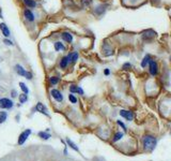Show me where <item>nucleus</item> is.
I'll return each mask as SVG.
<instances>
[{"label": "nucleus", "instance_id": "f257e3e1", "mask_svg": "<svg viewBox=\"0 0 171 161\" xmlns=\"http://www.w3.org/2000/svg\"><path fill=\"white\" fill-rule=\"evenodd\" d=\"M143 146H144L145 149H148V150H152V149L155 148L157 144V141L154 136H151V135H145L143 136Z\"/></svg>", "mask_w": 171, "mask_h": 161}, {"label": "nucleus", "instance_id": "f03ea898", "mask_svg": "<svg viewBox=\"0 0 171 161\" xmlns=\"http://www.w3.org/2000/svg\"><path fill=\"white\" fill-rule=\"evenodd\" d=\"M142 39L144 41H150L152 39H154L156 37V32L154 30H151V29H148V30H144L142 32Z\"/></svg>", "mask_w": 171, "mask_h": 161}, {"label": "nucleus", "instance_id": "7ed1b4c3", "mask_svg": "<svg viewBox=\"0 0 171 161\" xmlns=\"http://www.w3.org/2000/svg\"><path fill=\"white\" fill-rule=\"evenodd\" d=\"M149 73L153 76L157 75V73H158V64L155 60H151L150 64H149Z\"/></svg>", "mask_w": 171, "mask_h": 161}, {"label": "nucleus", "instance_id": "20e7f679", "mask_svg": "<svg viewBox=\"0 0 171 161\" xmlns=\"http://www.w3.org/2000/svg\"><path fill=\"white\" fill-rule=\"evenodd\" d=\"M12 107H13L12 100L8 99V98L0 99V109H11Z\"/></svg>", "mask_w": 171, "mask_h": 161}, {"label": "nucleus", "instance_id": "39448f33", "mask_svg": "<svg viewBox=\"0 0 171 161\" xmlns=\"http://www.w3.org/2000/svg\"><path fill=\"white\" fill-rule=\"evenodd\" d=\"M31 134V130L30 129H27V130H25L24 132L21 133V135H19L18 137V144L19 145H23L24 143L26 142V140L28 139V136Z\"/></svg>", "mask_w": 171, "mask_h": 161}, {"label": "nucleus", "instance_id": "423d86ee", "mask_svg": "<svg viewBox=\"0 0 171 161\" xmlns=\"http://www.w3.org/2000/svg\"><path fill=\"white\" fill-rule=\"evenodd\" d=\"M50 94H52V97L54 98L55 100H57L58 102L63 101V96H62V94H61L58 89H52V91H50Z\"/></svg>", "mask_w": 171, "mask_h": 161}, {"label": "nucleus", "instance_id": "0eeeda50", "mask_svg": "<svg viewBox=\"0 0 171 161\" xmlns=\"http://www.w3.org/2000/svg\"><path fill=\"white\" fill-rule=\"evenodd\" d=\"M120 115H121L123 118H125L126 120H129V121H131V119H133V117H134L133 112L126 111V110H121V111H120Z\"/></svg>", "mask_w": 171, "mask_h": 161}, {"label": "nucleus", "instance_id": "6e6552de", "mask_svg": "<svg viewBox=\"0 0 171 161\" xmlns=\"http://www.w3.org/2000/svg\"><path fill=\"white\" fill-rule=\"evenodd\" d=\"M151 60H152V56H151L150 54H147L144 57L142 58V60H141V68H145V67H148L149 64H150Z\"/></svg>", "mask_w": 171, "mask_h": 161}, {"label": "nucleus", "instance_id": "1a4fd4ad", "mask_svg": "<svg viewBox=\"0 0 171 161\" xmlns=\"http://www.w3.org/2000/svg\"><path fill=\"white\" fill-rule=\"evenodd\" d=\"M24 17H25L28 21H34V14H33V13L31 12V10H29V9L24 10Z\"/></svg>", "mask_w": 171, "mask_h": 161}, {"label": "nucleus", "instance_id": "9d476101", "mask_svg": "<svg viewBox=\"0 0 171 161\" xmlns=\"http://www.w3.org/2000/svg\"><path fill=\"white\" fill-rule=\"evenodd\" d=\"M70 91H71V94H79V95H84V94L82 88H80L79 86H76V85H71Z\"/></svg>", "mask_w": 171, "mask_h": 161}, {"label": "nucleus", "instance_id": "9b49d317", "mask_svg": "<svg viewBox=\"0 0 171 161\" xmlns=\"http://www.w3.org/2000/svg\"><path fill=\"white\" fill-rule=\"evenodd\" d=\"M0 30H1V32H2V34L5 38L10 37V29L5 23H1V24H0Z\"/></svg>", "mask_w": 171, "mask_h": 161}, {"label": "nucleus", "instance_id": "f8f14e48", "mask_svg": "<svg viewBox=\"0 0 171 161\" xmlns=\"http://www.w3.org/2000/svg\"><path fill=\"white\" fill-rule=\"evenodd\" d=\"M68 64H70V59H68V56H64V57H62V58H61L59 66H60L61 69H65L66 67L68 66Z\"/></svg>", "mask_w": 171, "mask_h": 161}, {"label": "nucleus", "instance_id": "ddd939ff", "mask_svg": "<svg viewBox=\"0 0 171 161\" xmlns=\"http://www.w3.org/2000/svg\"><path fill=\"white\" fill-rule=\"evenodd\" d=\"M15 72L21 76H25L27 73V71L23 68V66H21V64H16V66H15Z\"/></svg>", "mask_w": 171, "mask_h": 161}, {"label": "nucleus", "instance_id": "4468645a", "mask_svg": "<svg viewBox=\"0 0 171 161\" xmlns=\"http://www.w3.org/2000/svg\"><path fill=\"white\" fill-rule=\"evenodd\" d=\"M61 38H62V40L65 41V42H68V43L73 42V36L70 32H63L62 34H61Z\"/></svg>", "mask_w": 171, "mask_h": 161}, {"label": "nucleus", "instance_id": "2eb2a0df", "mask_svg": "<svg viewBox=\"0 0 171 161\" xmlns=\"http://www.w3.org/2000/svg\"><path fill=\"white\" fill-rule=\"evenodd\" d=\"M35 110H36L38 112H40V113H42V114H47L46 107H45V105L43 104V103H41V102H39L38 104L35 105Z\"/></svg>", "mask_w": 171, "mask_h": 161}, {"label": "nucleus", "instance_id": "dca6fc26", "mask_svg": "<svg viewBox=\"0 0 171 161\" xmlns=\"http://www.w3.org/2000/svg\"><path fill=\"white\" fill-rule=\"evenodd\" d=\"M68 59H70V62L74 64V62H76L78 60V53L73 52V53H71V54H68Z\"/></svg>", "mask_w": 171, "mask_h": 161}, {"label": "nucleus", "instance_id": "f3484780", "mask_svg": "<svg viewBox=\"0 0 171 161\" xmlns=\"http://www.w3.org/2000/svg\"><path fill=\"white\" fill-rule=\"evenodd\" d=\"M23 1L28 8H34L36 5V2H35L34 0H23Z\"/></svg>", "mask_w": 171, "mask_h": 161}, {"label": "nucleus", "instance_id": "a211bd4d", "mask_svg": "<svg viewBox=\"0 0 171 161\" xmlns=\"http://www.w3.org/2000/svg\"><path fill=\"white\" fill-rule=\"evenodd\" d=\"M55 50H56L57 52H59V51H64L65 48H64V45L62 44V42H56L55 43Z\"/></svg>", "mask_w": 171, "mask_h": 161}, {"label": "nucleus", "instance_id": "6ab92c4d", "mask_svg": "<svg viewBox=\"0 0 171 161\" xmlns=\"http://www.w3.org/2000/svg\"><path fill=\"white\" fill-rule=\"evenodd\" d=\"M66 143H68V145L71 147V148H73V149H74V150H76V152H79V149H78V147L76 146V145L74 144V143H73L72 141L70 140V139H68V140H66Z\"/></svg>", "mask_w": 171, "mask_h": 161}, {"label": "nucleus", "instance_id": "aec40b11", "mask_svg": "<svg viewBox=\"0 0 171 161\" xmlns=\"http://www.w3.org/2000/svg\"><path fill=\"white\" fill-rule=\"evenodd\" d=\"M28 100V96H27V94H21V95H19V103H25V102Z\"/></svg>", "mask_w": 171, "mask_h": 161}, {"label": "nucleus", "instance_id": "412c9836", "mask_svg": "<svg viewBox=\"0 0 171 161\" xmlns=\"http://www.w3.org/2000/svg\"><path fill=\"white\" fill-rule=\"evenodd\" d=\"M39 136L42 137L43 140H48V139L50 137V134L48 132H43V131H42V132L39 133Z\"/></svg>", "mask_w": 171, "mask_h": 161}, {"label": "nucleus", "instance_id": "4be33fe9", "mask_svg": "<svg viewBox=\"0 0 171 161\" xmlns=\"http://www.w3.org/2000/svg\"><path fill=\"white\" fill-rule=\"evenodd\" d=\"M49 83L50 85H57V84L59 83V77H57V76H52V77L49 78Z\"/></svg>", "mask_w": 171, "mask_h": 161}, {"label": "nucleus", "instance_id": "5701e85b", "mask_svg": "<svg viewBox=\"0 0 171 161\" xmlns=\"http://www.w3.org/2000/svg\"><path fill=\"white\" fill-rule=\"evenodd\" d=\"M19 87H21V89L23 90V91H24V93H25V94H28V93H29L28 87H27L26 84L23 83V82H21V83H19Z\"/></svg>", "mask_w": 171, "mask_h": 161}, {"label": "nucleus", "instance_id": "b1692460", "mask_svg": "<svg viewBox=\"0 0 171 161\" xmlns=\"http://www.w3.org/2000/svg\"><path fill=\"white\" fill-rule=\"evenodd\" d=\"M7 119V113L5 112H0V123H2Z\"/></svg>", "mask_w": 171, "mask_h": 161}, {"label": "nucleus", "instance_id": "393cba45", "mask_svg": "<svg viewBox=\"0 0 171 161\" xmlns=\"http://www.w3.org/2000/svg\"><path fill=\"white\" fill-rule=\"evenodd\" d=\"M122 137H123V133H122V132H118V133H116L115 137H113V142H117V141L121 140Z\"/></svg>", "mask_w": 171, "mask_h": 161}, {"label": "nucleus", "instance_id": "a878e982", "mask_svg": "<svg viewBox=\"0 0 171 161\" xmlns=\"http://www.w3.org/2000/svg\"><path fill=\"white\" fill-rule=\"evenodd\" d=\"M68 100H70L72 103H77V98L73 95V94H70V95H68Z\"/></svg>", "mask_w": 171, "mask_h": 161}, {"label": "nucleus", "instance_id": "bb28decb", "mask_svg": "<svg viewBox=\"0 0 171 161\" xmlns=\"http://www.w3.org/2000/svg\"><path fill=\"white\" fill-rule=\"evenodd\" d=\"M122 69L123 70H129V69H131V62H124L123 66H122Z\"/></svg>", "mask_w": 171, "mask_h": 161}, {"label": "nucleus", "instance_id": "cd10ccee", "mask_svg": "<svg viewBox=\"0 0 171 161\" xmlns=\"http://www.w3.org/2000/svg\"><path fill=\"white\" fill-rule=\"evenodd\" d=\"M104 74H105L106 76H108V75H110V70L108 68H106L105 70H104Z\"/></svg>", "mask_w": 171, "mask_h": 161}, {"label": "nucleus", "instance_id": "c85d7f7f", "mask_svg": "<svg viewBox=\"0 0 171 161\" xmlns=\"http://www.w3.org/2000/svg\"><path fill=\"white\" fill-rule=\"evenodd\" d=\"M25 76H26V78H28V80H31V78H32V73H31V72H27Z\"/></svg>", "mask_w": 171, "mask_h": 161}, {"label": "nucleus", "instance_id": "c756f323", "mask_svg": "<svg viewBox=\"0 0 171 161\" xmlns=\"http://www.w3.org/2000/svg\"><path fill=\"white\" fill-rule=\"evenodd\" d=\"M118 123H119V125L121 126V127H122V128H123V129H124V130H126V127H125V125H124V123H122L121 120H118Z\"/></svg>", "mask_w": 171, "mask_h": 161}, {"label": "nucleus", "instance_id": "7c9ffc66", "mask_svg": "<svg viewBox=\"0 0 171 161\" xmlns=\"http://www.w3.org/2000/svg\"><path fill=\"white\" fill-rule=\"evenodd\" d=\"M5 43L7 45H13V42L11 40H8V39H5Z\"/></svg>", "mask_w": 171, "mask_h": 161}, {"label": "nucleus", "instance_id": "2f4dec72", "mask_svg": "<svg viewBox=\"0 0 171 161\" xmlns=\"http://www.w3.org/2000/svg\"><path fill=\"white\" fill-rule=\"evenodd\" d=\"M16 91L15 90H12V97H16Z\"/></svg>", "mask_w": 171, "mask_h": 161}, {"label": "nucleus", "instance_id": "473e14b6", "mask_svg": "<svg viewBox=\"0 0 171 161\" xmlns=\"http://www.w3.org/2000/svg\"><path fill=\"white\" fill-rule=\"evenodd\" d=\"M2 17V14H1V9H0V18Z\"/></svg>", "mask_w": 171, "mask_h": 161}, {"label": "nucleus", "instance_id": "72a5a7b5", "mask_svg": "<svg viewBox=\"0 0 171 161\" xmlns=\"http://www.w3.org/2000/svg\"><path fill=\"white\" fill-rule=\"evenodd\" d=\"M170 62H171V57H170Z\"/></svg>", "mask_w": 171, "mask_h": 161}]
</instances>
